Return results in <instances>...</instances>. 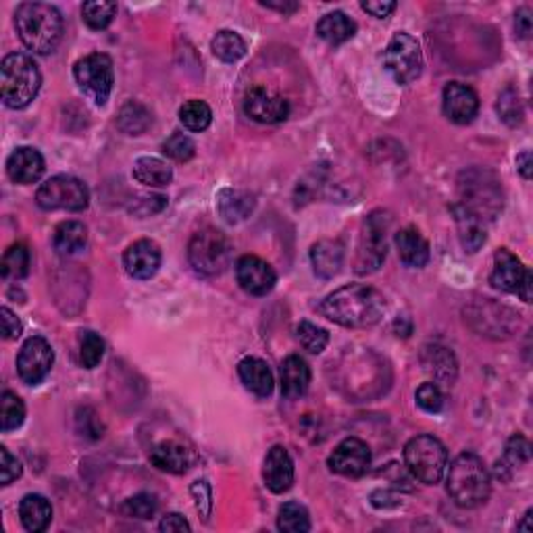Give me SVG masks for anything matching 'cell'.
I'll use <instances>...</instances> for the list:
<instances>
[{"mask_svg":"<svg viewBox=\"0 0 533 533\" xmlns=\"http://www.w3.org/2000/svg\"><path fill=\"white\" fill-rule=\"evenodd\" d=\"M238 375L246 390H251L253 394L267 398L273 392V373L265 361L256 359V356H246L240 361Z\"/></svg>","mask_w":533,"mask_h":533,"instance_id":"cell-22","label":"cell"},{"mask_svg":"<svg viewBox=\"0 0 533 533\" xmlns=\"http://www.w3.org/2000/svg\"><path fill=\"white\" fill-rule=\"evenodd\" d=\"M213 55L224 60V63H235L246 55V42L240 33L232 30H221L211 42Z\"/></svg>","mask_w":533,"mask_h":533,"instance_id":"cell-35","label":"cell"},{"mask_svg":"<svg viewBox=\"0 0 533 533\" xmlns=\"http://www.w3.org/2000/svg\"><path fill=\"white\" fill-rule=\"evenodd\" d=\"M388 229L390 217L388 213L375 211L363 224L359 251H356L354 271L359 275L373 273L381 267L383 259L388 254Z\"/></svg>","mask_w":533,"mask_h":533,"instance_id":"cell-8","label":"cell"},{"mask_svg":"<svg viewBox=\"0 0 533 533\" xmlns=\"http://www.w3.org/2000/svg\"><path fill=\"white\" fill-rule=\"evenodd\" d=\"M151 124H152L151 111H148L144 105L136 103V100L127 103L124 109L119 111L117 127L124 133H127V136H140V133H144L148 127H151Z\"/></svg>","mask_w":533,"mask_h":533,"instance_id":"cell-33","label":"cell"},{"mask_svg":"<svg viewBox=\"0 0 533 533\" xmlns=\"http://www.w3.org/2000/svg\"><path fill=\"white\" fill-rule=\"evenodd\" d=\"M531 288H533V275H531V271L528 269V273H525L523 283H521V288H519L517 294L521 296V299L525 302H531Z\"/></svg>","mask_w":533,"mask_h":533,"instance_id":"cell-55","label":"cell"},{"mask_svg":"<svg viewBox=\"0 0 533 533\" xmlns=\"http://www.w3.org/2000/svg\"><path fill=\"white\" fill-rule=\"evenodd\" d=\"M244 113L256 124H281L289 115V103L265 86H254L244 98Z\"/></svg>","mask_w":533,"mask_h":533,"instance_id":"cell-13","label":"cell"},{"mask_svg":"<svg viewBox=\"0 0 533 533\" xmlns=\"http://www.w3.org/2000/svg\"><path fill=\"white\" fill-rule=\"evenodd\" d=\"M6 173L15 184H36L44 173V157L32 146H19L6 159Z\"/></svg>","mask_w":533,"mask_h":533,"instance_id":"cell-20","label":"cell"},{"mask_svg":"<svg viewBox=\"0 0 533 533\" xmlns=\"http://www.w3.org/2000/svg\"><path fill=\"white\" fill-rule=\"evenodd\" d=\"M55 363V353H52L51 344L44 337L33 335L25 340V344L19 350L17 356V373L23 383L28 386H38L40 381L49 375Z\"/></svg>","mask_w":533,"mask_h":533,"instance_id":"cell-12","label":"cell"},{"mask_svg":"<svg viewBox=\"0 0 533 533\" xmlns=\"http://www.w3.org/2000/svg\"><path fill=\"white\" fill-rule=\"evenodd\" d=\"M262 479L273 494H283L294 483V461L289 452L283 446H273L267 452L265 467H262Z\"/></svg>","mask_w":533,"mask_h":533,"instance_id":"cell-18","label":"cell"},{"mask_svg":"<svg viewBox=\"0 0 533 533\" xmlns=\"http://www.w3.org/2000/svg\"><path fill=\"white\" fill-rule=\"evenodd\" d=\"M383 67L398 84H410L423 71V52L417 40L407 32H398L381 55Z\"/></svg>","mask_w":533,"mask_h":533,"instance_id":"cell-10","label":"cell"},{"mask_svg":"<svg viewBox=\"0 0 533 533\" xmlns=\"http://www.w3.org/2000/svg\"><path fill=\"white\" fill-rule=\"evenodd\" d=\"M423 365L427 373L434 375L436 381L452 386V381L456 380V359L448 348H442V346L425 348Z\"/></svg>","mask_w":533,"mask_h":533,"instance_id":"cell-30","label":"cell"},{"mask_svg":"<svg viewBox=\"0 0 533 533\" xmlns=\"http://www.w3.org/2000/svg\"><path fill=\"white\" fill-rule=\"evenodd\" d=\"M446 490L461 509H477L485 504L492 492V477L485 463L473 452L458 455L448 469Z\"/></svg>","mask_w":533,"mask_h":533,"instance_id":"cell-3","label":"cell"},{"mask_svg":"<svg viewBox=\"0 0 533 533\" xmlns=\"http://www.w3.org/2000/svg\"><path fill=\"white\" fill-rule=\"evenodd\" d=\"M188 261L200 275L224 273L232 262V242L219 229H200L188 244Z\"/></svg>","mask_w":533,"mask_h":533,"instance_id":"cell-6","label":"cell"},{"mask_svg":"<svg viewBox=\"0 0 533 533\" xmlns=\"http://www.w3.org/2000/svg\"><path fill=\"white\" fill-rule=\"evenodd\" d=\"M19 517L23 528L32 533H42L52 521V506L40 494H28L19 502Z\"/></svg>","mask_w":533,"mask_h":533,"instance_id":"cell-27","label":"cell"},{"mask_svg":"<svg viewBox=\"0 0 533 533\" xmlns=\"http://www.w3.org/2000/svg\"><path fill=\"white\" fill-rule=\"evenodd\" d=\"M417 404L425 410V413H440L444 409V396L437 388V383H423V386L417 390Z\"/></svg>","mask_w":533,"mask_h":533,"instance_id":"cell-46","label":"cell"},{"mask_svg":"<svg viewBox=\"0 0 533 533\" xmlns=\"http://www.w3.org/2000/svg\"><path fill=\"white\" fill-rule=\"evenodd\" d=\"M531 458V444L525 436L515 434L506 442V450H504V469H517L521 464H528Z\"/></svg>","mask_w":533,"mask_h":533,"instance_id":"cell-42","label":"cell"},{"mask_svg":"<svg viewBox=\"0 0 533 533\" xmlns=\"http://www.w3.org/2000/svg\"><path fill=\"white\" fill-rule=\"evenodd\" d=\"M192 496H194V501H197V509L200 512V517L208 519V515H211V509H213L211 485H208L207 482H197L192 485Z\"/></svg>","mask_w":533,"mask_h":533,"instance_id":"cell-48","label":"cell"},{"mask_svg":"<svg viewBox=\"0 0 533 533\" xmlns=\"http://www.w3.org/2000/svg\"><path fill=\"white\" fill-rule=\"evenodd\" d=\"M517 169L521 171V175L525 179L531 178V152L525 151L517 157Z\"/></svg>","mask_w":533,"mask_h":533,"instance_id":"cell-54","label":"cell"},{"mask_svg":"<svg viewBox=\"0 0 533 533\" xmlns=\"http://www.w3.org/2000/svg\"><path fill=\"white\" fill-rule=\"evenodd\" d=\"M452 215L456 219V227H458V238H461V244L467 253H477L479 248L485 244V227L483 221L467 211L463 205H455L452 207Z\"/></svg>","mask_w":533,"mask_h":533,"instance_id":"cell-26","label":"cell"},{"mask_svg":"<svg viewBox=\"0 0 533 533\" xmlns=\"http://www.w3.org/2000/svg\"><path fill=\"white\" fill-rule=\"evenodd\" d=\"M310 386V369L300 356H288L281 365V394L288 400L305 396Z\"/></svg>","mask_w":533,"mask_h":533,"instance_id":"cell-24","label":"cell"},{"mask_svg":"<svg viewBox=\"0 0 533 533\" xmlns=\"http://www.w3.org/2000/svg\"><path fill=\"white\" fill-rule=\"evenodd\" d=\"M0 326H3L5 340H17L22 335V321L17 319L9 307L0 308Z\"/></svg>","mask_w":533,"mask_h":533,"instance_id":"cell-50","label":"cell"},{"mask_svg":"<svg viewBox=\"0 0 533 533\" xmlns=\"http://www.w3.org/2000/svg\"><path fill=\"white\" fill-rule=\"evenodd\" d=\"M404 461L415 479L421 483L434 485L444 477L448 467L446 446L434 436H415L404 446Z\"/></svg>","mask_w":533,"mask_h":533,"instance_id":"cell-7","label":"cell"},{"mask_svg":"<svg viewBox=\"0 0 533 533\" xmlns=\"http://www.w3.org/2000/svg\"><path fill=\"white\" fill-rule=\"evenodd\" d=\"M525 273H528V267H523V262L510 251L501 248V251L494 254V269H492L490 283L496 289H502V292L517 294L523 283Z\"/></svg>","mask_w":533,"mask_h":533,"instance_id":"cell-19","label":"cell"},{"mask_svg":"<svg viewBox=\"0 0 533 533\" xmlns=\"http://www.w3.org/2000/svg\"><path fill=\"white\" fill-rule=\"evenodd\" d=\"M461 202L467 211L477 215L479 219H494L502 211V190L494 173L485 169H469L463 171L458 179Z\"/></svg>","mask_w":533,"mask_h":533,"instance_id":"cell-5","label":"cell"},{"mask_svg":"<svg viewBox=\"0 0 533 533\" xmlns=\"http://www.w3.org/2000/svg\"><path fill=\"white\" fill-rule=\"evenodd\" d=\"M125 271L136 280H151L161 267V248L152 240H138L124 254Z\"/></svg>","mask_w":533,"mask_h":533,"instance_id":"cell-17","label":"cell"},{"mask_svg":"<svg viewBox=\"0 0 533 533\" xmlns=\"http://www.w3.org/2000/svg\"><path fill=\"white\" fill-rule=\"evenodd\" d=\"M529 519H531V510H528V512H525V521H529ZM519 529L531 531V528H529V525H528V523H521V525H519Z\"/></svg>","mask_w":533,"mask_h":533,"instance_id":"cell-57","label":"cell"},{"mask_svg":"<svg viewBox=\"0 0 533 533\" xmlns=\"http://www.w3.org/2000/svg\"><path fill=\"white\" fill-rule=\"evenodd\" d=\"M157 509H159L157 496L148 494V492H140V494L132 496L130 501L124 504V512L127 517H136V519H142V521L152 519Z\"/></svg>","mask_w":533,"mask_h":533,"instance_id":"cell-45","label":"cell"},{"mask_svg":"<svg viewBox=\"0 0 533 533\" xmlns=\"http://www.w3.org/2000/svg\"><path fill=\"white\" fill-rule=\"evenodd\" d=\"M329 469L342 477H363L369 471L371 450L359 437H346L327 458Z\"/></svg>","mask_w":533,"mask_h":533,"instance_id":"cell-14","label":"cell"},{"mask_svg":"<svg viewBox=\"0 0 533 533\" xmlns=\"http://www.w3.org/2000/svg\"><path fill=\"white\" fill-rule=\"evenodd\" d=\"M444 115L456 125H467L477 117L479 96L473 87L461 82L446 84L442 92Z\"/></svg>","mask_w":533,"mask_h":533,"instance_id":"cell-16","label":"cell"},{"mask_svg":"<svg viewBox=\"0 0 533 533\" xmlns=\"http://www.w3.org/2000/svg\"><path fill=\"white\" fill-rule=\"evenodd\" d=\"M163 152L171 161H178V163H188L194 154H197V144H194L192 138H188L186 133L173 132L163 142Z\"/></svg>","mask_w":533,"mask_h":533,"instance_id":"cell-43","label":"cell"},{"mask_svg":"<svg viewBox=\"0 0 533 533\" xmlns=\"http://www.w3.org/2000/svg\"><path fill=\"white\" fill-rule=\"evenodd\" d=\"M354 33H356V23L348 15H344L342 11L327 13V15L321 17L319 23H317V36L326 40V42L332 46H340L344 42H348Z\"/></svg>","mask_w":533,"mask_h":533,"instance_id":"cell-29","label":"cell"},{"mask_svg":"<svg viewBox=\"0 0 533 533\" xmlns=\"http://www.w3.org/2000/svg\"><path fill=\"white\" fill-rule=\"evenodd\" d=\"M496 106H498V113H501L504 124L515 127L523 121V105H521V98H519L515 87H506L501 96H498Z\"/></svg>","mask_w":533,"mask_h":533,"instance_id":"cell-44","label":"cell"},{"mask_svg":"<svg viewBox=\"0 0 533 533\" xmlns=\"http://www.w3.org/2000/svg\"><path fill=\"white\" fill-rule=\"evenodd\" d=\"M15 28L25 49L36 55H51L63 40V17L57 6L23 3L15 11Z\"/></svg>","mask_w":533,"mask_h":533,"instance_id":"cell-2","label":"cell"},{"mask_svg":"<svg viewBox=\"0 0 533 533\" xmlns=\"http://www.w3.org/2000/svg\"><path fill=\"white\" fill-rule=\"evenodd\" d=\"M151 463L163 473L181 475L190 467V452L179 442H161L151 450Z\"/></svg>","mask_w":533,"mask_h":533,"instance_id":"cell-25","label":"cell"},{"mask_svg":"<svg viewBox=\"0 0 533 533\" xmlns=\"http://www.w3.org/2000/svg\"><path fill=\"white\" fill-rule=\"evenodd\" d=\"M278 528L286 533H307L310 529L308 510L299 502L281 504L278 512Z\"/></svg>","mask_w":533,"mask_h":533,"instance_id":"cell-36","label":"cell"},{"mask_svg":"<svg viewBox=\"0 0 533 533\" xmlns=\"http://www.w3.org/2000/svg\"><path fill=\"white\" fill-rule=\"evenodd\" d=\"M363 11L371 13V15L377 19H386L390 17V13L396 11V3L392 0H375V3H363Z\"/></svg>","mask_w":533,"mask_h":533,"instance_id":"cell-51","label":"cell"},{"mask_svg":"<svg viewBox=\"0 0 533 533\" xmlns=\"http://www.w3.org/2000/svg\"><path fill=\"white\" fill-rule=\"evenodd\" d=\"M25 419V404L17 394L5 390L3 396H0V429L3 431H13L22 427Z\"/></svg>","mask_w":533,"mask_h":533,"instance_id":"cell-37","label":"cell"},{"mask_svg":"<svg viewBox=\"0 0 533 533\" xmlns=\"http://www.w3.org/2000/svg\"><path fill=\"white\" fill-rule=\"evenodd\" d=\"M42 76L36 60L23 52H11L0 65V94L9 109H25L38 96Z\"/></svg>","mask_w":533,"mask_h":533,"instance_id":"cell-4","label":"cell"},{"mask_svg":"<svg viewBox=\"0 0 533 533\" xmlns=\"http://www.w3.org/2000/svg\"><path fill=\"white\" fill-rule=\"evenodd\" d=\"M396 248L398 256L407 267L421 269L429 262V244L423 238L419 229L404 227L396 234Z\"/></svg>","mask_w":533,"mask_h":533,"instance_id":"cell-21","label":"cell"},{"mask_svg":"<svg viewBox=\"0 0 533 533\" xmlns=\"http://www.w3.org/2000/svg\"><path fill=\"white\" fill-rule=\"evenodd\" d=\"M87 242V229L79 221H63L57 225L55 235H52V246H55L57 254L60 256H71L82 251Z\"/></svg>","mask_w":533,"mask_h":533,"instance_id":"cell-31","label":"cell"},{"mask_svg":"<svg viewBox=\"0 0 533 533\" xmlns=\"http://www.w3.org/2000/svg\"><path fill=\"white\" fill-rule=\"evenodd\" d=\"M296 337H299L300 346L310 354H321L329 344L327 329L315 326V323H310V321L299 323V327H296Z\"/></svg>","mask_w":533,"mask_h":533,"instance_id":"cell-40","label":"cell"},{"mask_svg":"<svg viewBox=\"0 0 533 533\" xmlns=\"http://www.w3.org/2000/svg\"><path fill=\"white\" fill-rule=\"evenodd\" d=\"M36 202L44 211L79 213L90 205V192L82 179L71 175H55L40 186Z\"/></svg>","mask_w":533,"mask_h":533,"instance_id":"cell-9","label":"cell"},{"mask_svg":"<svg viewBox=\"0 0 533 533\" xmlns=\"http://www.w3.org/2000/svg\"><path fill=\"white\" fill-rule=\"evenodd\" d=\"M310 262L315 273L323 280H332L340 273L344 262V246L340 240H321L310 248Z\"/></svg>","mask_w":533,"mask_h":533,"instance_id":"cell-23","label":"cell"},{"mask_svg":"<svg viewBox=\"0 0 533 533\" xmlns=\"http://www.w3.org/2000/svg\"><path fill=\"white\" fill-rule=\"evenodd\" d=\"M22 471H23L22 463H19L5 446L0 448V483L3 485L13 483L15 479L22 477Z\"/></svg>","mask_w":533,"mask_h":533,"instance_id":"cell-47","label":"cell"},{"mask_svg":"<svg viewBox=\"0 0 533 533\" xmlns=\"http://www.w3.org/2000/svg\"><path fill=\"white\" fill-rule=\"evenodd\" d=\"M167 205L165 197H140L132 205V213L140 215V217H148V215L161 213Z\"/></svg>","mask_w":533,"mask_h":533,"instance_id":"cell-49","label":"cell"},{"mask_svg":"<svg viewBox=\"0 0 533 533\" xmlns=\"http://www.w3.org/2000/svg\"><path fill=\"white\" fill-rule=\"evenodd\" d=\"M321 315L326 319L348 329L373 327L386 313V299L380 289L365 283H350L335 289L321 302Z\"/></svg>","mask_w":533,"mask_h":533,"instance_id":"cell-1","label":"cell"},{"mask_svg":"<svg viewBox=\"0 0 533 533\" xmlns=\"http://www.w3.org/2000/svg\"><path fill=\"white\" fill-rule=\"evenodd\" d=\"M32 265V254L25 244H13L9 251L5 253L3 262H0V273L5 280L19 281L30 273Z\"/></svg>","mask_w":533,"mask_h":533,"instance_id":"cell-34","label":"cell"},{"mask_svg":"<svg viewBox=\"0 0 533 533\" xmlns=\"http://www.w3.org/2000/svg\"><path fill=\"white\" fill-rule=\"evenodd\" d=\"M159 529L161 531H190L192 528L184 517L178 515V512H171V515H167L163 521H161Z\"/></svg>","mask_w":533,"mask_h":533,"instance_id":"cell-52","label":"cell"},{"mask_svg":"<svg viewBox=\"0 0 533 533\" xmlns=\"http://www.w3.org/2000/svg\"><path fill=\"white\" fill-rule=\"evenodd\" d=\"M105 356V342L103 337L94 332H82L79 337V363L86 369H94L100 365Z\"/></svg>","mask_w":533,"mask_h":533,"instance_id":"cell-41","label":"cell"},{"mask_svg":"<svg viewBox=\"0 0 533 533\" xmlns=\"http://www.w3.org/2000/svg\"><path fill=\"white\" fill-rule=\"evenodd\" d=\"M73 76H76V82L84 94H87L98 106H103L109 100L115 84L113 60L109 55L94 52V55L79 59L73 67Z\"/></svg>","mask_w":533,"mask_h":533,"instance_id":"cell-11","label":"cell"},{"mask_svg":"<svg viewBox=\"0 0 533 533\" xmlns=\"http://www.w3.org/2000/svg\"><path fill=\"white\" fill-rule=\"evenodd\" d=\"M235 278L240 288L253 296H265L275 288L278 275L267 261L259 259L254 254H246L235 262Z\"/></svg>","mask_w":533,"mask_h":533,"instance_id":"cell-15","label":"cell"},{"mask_svg":"<svg viewBox=\"0 0 533 533\" xmlns=\"http://www.w3.org/2000/svg\"><path fill=\"white\" fill-rule=\"evenodd\" d=\"M115 15H117V5L115 3L92 0V3H84L82 6V17L90 30L109 28Z\"/></svg>","mask_w":533,"mask_h":533,"instance_id":"cell-39","label":"cell"},{"mask_svg":"<svg viewBox=\"0 0 533 533\" xmlns=\"http://www.w3.org/2000/svg\"><path fill=\"white\" fill-rule=\"evenodd\" d=\"M531 13L529 9H521L517 13V19H515V28H517V33L521 38H529L531 33Z\"/></svg>","mask_w":533,"mask_h":533,"instance_id":"cell-53","label":"cell"},{"mask_svg":"<svg viewBox=\"0 0 533 533\" xmlns=\"http://www.w3.org/2000/svg\"><path fill=\"white\" fill-rule=\"evenodd\" d=\"M217 208L227 224H240V221H244L253 213L254 197L251 192L227 188V190L219 192Z\"/></svg>","mask_w":533,"mask_h":533,"instance_id":"cell-28","label":"cell"},{"mask_svg":"<svg viewBox=\"0 0 533 533\" xmlns=\"http://www.w3.org/2000/svg\"><path fill=\"white\" fill-rule=\"evenodd\" d=\"M133 179L148 188H163L173 179V171L165 161L154 157H142L133 165Z\"/></svg>","mask_w":533,"mask_h":533,"instance_id":"cell-32","label":"cell"},{"mask_svg":"<svg viewBox=\"0 0 533 533\" xmlns=\"http://www.w3.org/2000/svg\"><path fill=\"white\" fill-rule=\"evenodd\" d=\"M262 6H269V9H278V11H281V13H294L296 9H299V3H262Z\"/></svg>","mask_w":533,"mask_h":533,"instance_id":"cell-56","label":"cell"},{"mask_svg":"<svg viewBox=\"0 0 533 533\" xmlns=\"http://www.w3.org/2000/svg\"><path fill=\"white\" fill-rule=\"evenodd\" d=\"M179 121L184 124L186 130L190 132H205L213 121L211 106L202 100H188L179 109Z\"/></svg>","mask_w":533,"mask_h":533,"instance_id":"cell-38","label":"cell"}]
</instances>
